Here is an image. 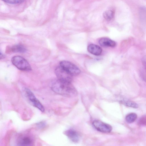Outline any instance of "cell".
<instances>
[{
    "instance_id": "cell-1",
    "label": "cell",
    "mask_w": 146,
    "mask_h": 146,
    "mask_svg": "<svg viewBox=\"0 0 146 146\" xmlns=\"http://www.w3.org/2000/svg\"><path fill=\"white\" fill-rule=\"evenodd\" d=\"M51 89L56 93L62 95L72 96L77 94L76 89L71 82L58 79L52 83Z\"/></svg>"
},
{
    "instance_id": "cell-2",
    "label": "cell",
    "mask_w": 146,
    "mask_h": 146,
    "mask_svg": "<svg viewBox=\"0 0 146 146\" xmlns=\"http://www.w3.org/2000/svg\"><path fill=\"white\" fill-rule=\"evenodd\" d=\"M13 64L20 70L29 71L31 70V67L28 62L23 57L16 56L13 57L11 59Z\"/></svg>"
},
{
    "instance_id": "cell-3",
    "label": "cell",
    "mask_w": 146,
    "mask_h": 146,
    "mask_svg": "<svg viewBox=\"0 0 146 146\" xmlns=\"http://www.w3.org/2000/svg\"><path fill=\"white\" fill-rule=\"evenodd\" d=\"M23 91L28 99L32 105L42 112H44V106L36 97L32 92L29 89L26 88L23 89Z\"/></svg>"
},
{
    "instance_id": "cell-4",
    "label": "cell",
    "mask_w": 146,
    "mask_h": 146,
    "mask_svg": "<svg viewBox=\"0 0 146 146\" xmlns=\"http://www.w3.org/2000/svg\"><path fill=\"white\" fill-rule=\"evenodd\" d=\"M60 66L72 76L78 75L80 69L75 65L66 60H62L60 62Z\"/></svg>"
},
{
    "instance_id": "cell-5",
    "label": "cell",
    "mask_w": 146,
    "mask_h": 146,
    "mask_svg": "<svg viewBox=\"0 0 146 146\" xmlns=\"http://www.w3.org/2000/svg\"><path fill=\"white\" fill-rule=\"evenodd\" d=\"M55 72L58 79L70 82L72 81V76L60 66L56 68Z\"/></svg>"
},
{
    "instance_id": "cell-6",
    "label": "cell",
    "mask_w": 146,
    "mask_h": 146,
    "mask_svg": "<svg viewBox=\"0 0 146 146\" xmlns=\"http://www.w3.org/2000/svg\"><path fill=\"white\" fill-rule=\"evenodd\" d=\"M33 137L28 134L22 135L18 138L17 144L18 146H31L34 144Z\"/></svg>"
},
{
    "instance_id": "cell-7",
    "label": "cell",
    "mask_w": 146,
    "mask_h": 146,
    "mask_svg": "<svg viewBox=\"0 0 146 146\" xmlns=\"http://www.w3.org/2000/svg\"><path fill=\"white\" fill-rule=\"evenodd\" d=\"M95 128L101 132L110 133L112 130V127L110 125L99 120H95L92 123Z\"/></svg>"
},
{
    "instance_id": "cell-8",
    "label": "cell",
    "mask_w": 146,
    "mask_h": 146,
    "mask_svg": "<svg viewBox=\"0 0 146 146\" xmlns=\"http://www.w3.org/2000/svg\"><path fill=\"white\" fill-rule=\"evenodd\" d=\"M65 134L74 143L78 142L80 139L79 135L76 131L72 129H69L66 131Z\"/></svg>"
},
{
    "instance_id": "cell-9",
    "label": "cell",
    "mask_w": 146,
    "mask_h": 146,
    "mask_svg": "<svg viewBox=\"0 0 146 146\" xmlns=\"http://www.w3.org/2000/svg\"><path fill=\"white\" fill-rule=\"evenodd\" d=\"M99 43L101 46L103 47H114L116 44L114 41L106 37L101 38L99 41Z\"/></svg>"
},
{
    "instance_id": "cell-10",
    "label": "cell",
    "mask_w": 146,
    "mask_h": 146,
    "mask_svg": "<svg viewBox=\"0 0 146 146\" xmlns=\"http://www.w3.org/2000/svg\"><path fill=\"white\" fill-rule=\"evenodd\" d=\"M87 50L90 53L96 56L100 55L102 52V49L100 46L94 44L89 45L88 46Z\"/></svg>"
},
{
    "instance_id": "cell-11",
    "label": "cell",
    "mask_w": 146,
    "mask_h": 146,
    "mask_svg": "<svg viewBox=\"0 0 146 146\" xmlns=\"http://www.w3.org/2000/svg\"><path fill=\"white\" fill-rule=\"evenodd\" d=\"M10 49L11 51L13 52L23 53L26 51L25 47L21 44L13 45L10 48Z\"/></svg>"
},
{
    "instance_id": "cell-12",
    "label": "cell",
    "mask_w": 146,
    "mask_h": 146,
    "mask_svg": "<svg viewBox=\"0 0 146 146\" xmlns=\"http://www.w3.org/2000/svg\"><path fill=\"white\" fill-rule=\"evenodd\" d=\"M114 13L112 10H107L104 11L103 14L104 18L107 21L111 20L114 16Z\"/></svg>"
},
{
    "instance_id": "cell-13",
    "label": "cell",
    "mask_w": 146,
    "mask_h": 146,
    "mask_svg": "<svg viewBox=\"0 0 146 146\" xmlns=\"http://www.w3.org/2000/svg\"><path fill=\"white\" fill-rule=\"evenodd\" d=\"M137 115L134 113H131L127 115L125 117L126 121L128 123L134 122L137 119Z\"/></svg>"
},
{
    "instance_id": "cell-14",
    "label": "cell",
    "mask_w": 146,
    "mask_h": 146,
    "mask_svg": "<svg viewBox=\"0 0 146 146\" xmlns=\"http://www.w3.org/2000/svg\"><path fill=\"white\" fill-rule=\"evenodd\" d=\"M123 103L125 105L129 107L135 108H137L138 107V105L133 102L126 101H124Z\"/></svg>"
},
{
    "instance_id": "cell-15",
    "label": "cell",
    "mask_w": 146,
    "mask_h": 146,
    "mask_svg": "<svg viewBox=\"0 0 146 146\" xmlns=\"http://www.w3.org/2000/svg\"><path fill=\"white\" fill-rule=\"evenodd\" d=\"M46 125V123L44 121H41L36 123L37 127L39 129H41L44 127Z\"/></svg>"
},
{
    "instance_id": "cell-16",
    "label": "cell",
    "mask_w": 146,
    "mask_h": 146,
    "mask_svg": "<svg viewBox=\"0 0 146 146\" xmlns=\"http://www.w3.org/2000/svg\"><path fill=\"white\" fill-rule=\"evenodd\" d=\"M5 2L10 4H16L21 3L25 0H2Z\"/></svg>"
},
{
    "instance_id": "cell-17",
    "label": "cell",
    "mask_w": 146,
    "mask_h": 146,
    "mask_svg": "<svg viewBox=\"0 0 146 146\" xmlns=\"http://www.w3.org/2000/svg\"><path fill=\"white\" fill-rule=\"evenodd\" d=\"M140 74L141 77L146 81V68L141 70Z\"/></svg>"
},
{
    "instance_id": "cell-18",
    "label": "cell",
    "mask_w": 146,
    "mask_h": 146,
    "mask_svg": "<svg viewBox=\"0 0 146 146\" xmlns=\"http://www.w3.org/2000/svg\"><path fill=\"white\" fill-rule=\"evenodd\" d=\"M139 123L142 124H146V116L141 117L139 121Z\"/></svg>"
},
{
    "instance_id": "cell-19",
    "label": "cell",
    "mask_w": 146,
    "mask_h": 146,
    "mask_svg": "<svg viewBox=\"0 0 146 146\" xmlns=\"http://www.w3.org/2000/svg\"><path fill=\"white\" fill-rule=\"evenodd\" d=\"M142 62L144 66L146 68V55L143 58Z\"/></svg>"
},
{
    "instance_id": "cell-20",
    "label": "cell",
    "mask_w": 146,
    "mask_h": 146,
    "mask_svg": "<svg viewBox=\"0 0 146 146\" xmlns=\"http://www.w3.org/2000/svg\"><path fill=\"white\" fill-rule=\"evenodd\" d=\"M4 57V56L3 55V54H2L1 53H0V58H3Z\"/></svg>"
}]
</instances>
